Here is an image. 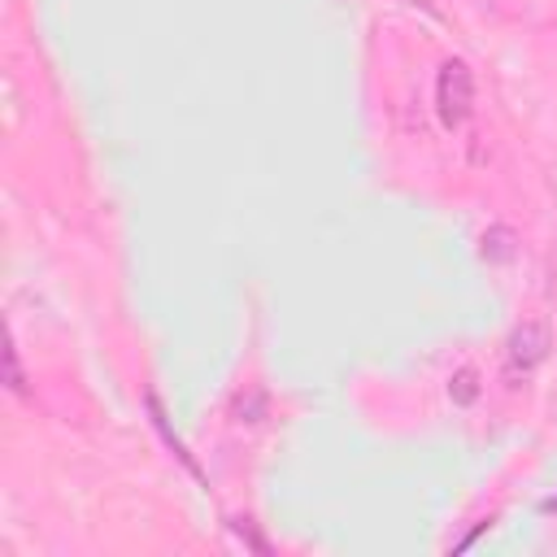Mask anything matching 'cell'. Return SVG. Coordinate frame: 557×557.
I'll return each mask as SVG.
<instances>
[{
  "label": "cell",
  "mask_w": 557,
  "mask_h": 557,
  "mask_svg": "<svg viewBox=\"0 0 557 557\" xmlns=\"http://www.w3.org/2000/svg\"><path fill=\"white\" fill-rule=\"evenodd\" d=\"M9 387L22 392V370H17V348L9 344Z\"/></svg>",
  "instance_id": "cell-5"
},
{
  "label": "cell",
  "mask_w": 557,
  "mask_h": 557,
  "mask_svg": "<svg viewBox=\"0 0 557 557\" xmlns=\"http://www.w3.org/2000/svg\"><path fill=\"white\" fill-rule=\"evenodd\" d=\"M483 257L487 261H509L513 257V231L509 226H496L483 235Z\"/></svg>",
  "instance_id": "cell-3"
},
{
  "label": "cell",
  "mask_w": 557,
  "mask_h": 557,
  "mask_svg": "<svg viewBox=\"0 0 557 557\" xmlns=\"http://www.w3.org/2000/svg\"><path fill=\"white\" fill-rule=\"evenodd\" d=\"M548 348H553V335H548V322H540V318H527V322H518L513 331H509V339H505V370H509V379H527L544 357H548Z\"/></svg>",
  "instance_id": "cell-2"
},
{
  "label": "cell",
  "mask_w": 557,
  "mask_h": 557,
  "mask_svg": "<svg viewBox=\"0 0 557 557\" xmlns=\"http://www.w3.org/2000/svg\"><path fill=\"white\" fill-rule=\"evenodd\" d=\"M448 396H453L457 405H470V400L479 396V374H474L470 366H461V370L448 379Z\"/></svg>",
  "instance_id": "cell-4"
},
{
  "label": "cell",
  "mask_w": 557,
  "mask_h": 557,
  "mask_svg": "<svg viewBox=\"0 0 557 557\" xmlns=\"http://www.w3.org/2000/svg\"><path fill=\"white\" fill-rule=\"evenodd\" d=\"M474 109V74L466 61H444L435 78V113L448 131H457Z\"/></svg>",
  "instance_id": "cell-1"
}]
</instances>
